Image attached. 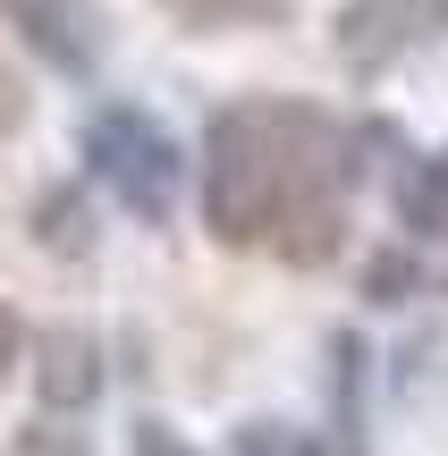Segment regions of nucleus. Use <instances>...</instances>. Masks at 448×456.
Returning <instances> with one entry per match:
<instances>
[{
  "label": "nucleus",
  "mask_w": 448,
  "mask_h": 456,
  "mask_svg": "<svg viewBox=\"0 0 448 456\" xmlns=\"http://www.w3.org/2000/svg\"><path fill=\"white\" fill-rule=\"evenodd\" d=\"M203 228L237 254L322 262L347 237V127L314 102H237L203 135Z\"/></svg>",
  "instance_id": "obj_1"
},
{
  "label": "nucleus",
  "mask_w": 448,
  "mask_h": 456,
  "mask_svg": "<svg viewBox=\"0 0 448 456\" xmlns=\"http://www.w3.org/2000/svg\"><path fill=\"white\" fill-rule=\"evenodd\" d=\"M85 161H94V178L110 186L135 220L161 228L169 212H178L186 161H178V144H169V127H161L152 110H102L94 135H85Z\"/></svg>",
  "instance_id": "obj_2"
},
{
  "label": "nucleus",
  "mask_w": 448,
  "mask_h": 456,
  "mask_svg": "<svg viewBox=\"0 0 448 456\" xmlns=\"http://www.w3.org/2000/svg\"><path fill=\"white\" fill-rule=\"evenodd\" d=\"M440 9L448 0H347L338 26H330V43H338L347 68H389L398 51H415L423 34L440 26Z\"/></svg>",
  "instance_id": "obj_3"
},
{
  "label": "nucleus",
  "mask_w": 448,
  "mask_h": 456,
  "mask_svg": "<svg viewBox=\"0 0 448 456\" xmlns=\"http://www.w3.org/2000/svg\"><path fill=\"white\" fill-rule=\"evenodd\" d=\"M9 17H17V34H26L51 68H94L102 26H94L85 0H9Z\"/></svg>",
  "instance_id": "obj_4"
},
{
  "label": "nucleus",
  "mask_w": 448,
  "mask_h": 456,
  "mask_svg": "<svg viewBox=\"0 0 448 456\" xmlns=\"http://www.w3.org/2000/svg\"><path fill=\"white\" fill-rule=\"evenodd\" d=\"M34 389H43V406H85V397L102 389V363H94V338L85 330H51L43 338V363H34Z\"/></svg>",
  "instance_id": "obj_5"
},
{
  "label": "nucleus",
  "mask_w": 448,
  "mask_h": 456,
  "mask_svg": "<svg viewBox=\"0 0 448 456\" xmlns=\"http://www.w3.org/2000/svg\"><path fill=\"white\" fill-rule=\"evenodd\" d=\"M186 34H254V26H280L288 0H161Z\"/></svg>",
  "instance_id": "obj_6"
},
{
  "label": "nucleus",
  "mask_w": 448,
  "mask_h": 456,
  "mask_svg": "<svg viewBox=\"0 0 448 456\" xmlns=\"http://www.w3.org/2000/svg\"><path fill=\"white\" fill-rule=\"evenodd\" d=\"M398 220H406V237H448V152H432L398 186Z\"/></svg>",
  "instance_id": "obj_7"
},
{
  "label": "nucleus",
  "mask_w": 448,
  "mask_h": 456,
  "mask_svg": "<svg viewBox=\"0 0 448 456\" xmlns=\"http://www.w3.org/2000/svg\"><path fill=\"white\" fill-rule=\"evenodd\" d=\"M43 245H60V254H85V245H94V228H85V203L77 195H43Z\"/></svg>",
  "instance_id": "obj_8"
},
{
  "label": "nucleus",
  "mask_w": 448,
  "mask_h": 456,
  "mask_svg": "<svg viewBox=\"0 0 448 456\" xmlns=\"http://www.w3.org/2000/svg\"><path fill=\"white\" fill-rule=\"evenodd\" d=\"M237 456H305V448H297L288 423H246V431H237Z\"/></svg>",
  "instance_id": "obj_9"
},
{
  "label": "nucleus",
  "mask_w": 448,
  "mask_h": 456,
  "mask_svg": "<svg viewBox=\"0 0 448 456\" xmlns=\"http://www.w3.org/2000/svg\"><path fill=\"white\" fill-rule=\"evenodd\" d=\"M135 456H195V448H186L169 423H135Z\"/></svg>",
  "instance_id": "obj_10"
},
{
  "label": "nucleus",
  "mask_w": 448,
  "mask_h": 456,
  "mask_svg": "<svg viewBox=\"0 0 448 456\" xmlns=\"http://www.w3.org/2000/svg\"><path fill=\"white\" fill-rule=\"evenodd\" d=\"M398 288H415V271H406L398 254H389V262H372V296H381V305H398Z\"/></svg>",
  "instance_id": "obj_11"
},
{
  "label": "nucleus",
  "mask_w": 448,
  "mask_h": 456,
  "mask_svg": "<svg viewBox=\"0 0 448 456\" xmlns=\"http://www.w3.org/2000/svg\"><path fill=\"white\" fill-rule=\"evenodd\" d=\"M17 118H26V94H17V77H9V68H0V135H9Z\"/></svg>",
  "instance_id": "obj_12"
},
{
  "label": "nucleus",
  "mask_w": 448,
  "mask_h": 456,
  "mask_svg": "<svg viewBox=\"0 0 448 456\" xmlns=\"http://www.w3.org/2000/svg\"><path fill=\"white\" fill-rule=\"evenodd\" d=\"M17 346H26V330H17V313L0 305V372H9V363H17Z\"/></svg>",
  "instance_id": "obj_13"
},
{
  "label": "nucleus",
  "mask_w": 448,
  "mask_h": 456,
  "mask_svg": "<svg viewBox=\"0 0 448 456\" xmlns=\"http://www.w3.org/2000/svg\"><path fill=\"white\" fill-rule=\"evenodd\" d=\"M314 456H364V448H355V440H330V448H314Z\"/></svg>",
  "instance_id": "obj_14"
}]
</instances>
